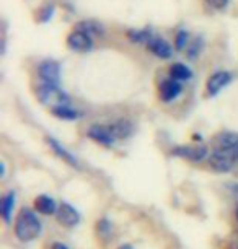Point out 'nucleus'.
I'll use <instances>...</instances> for the list:
<instances>
[{"label":"nucleus","mask_w":238,"mask_h":249,"mask_svg":"<svg viewBox=\"0 0 238 249\" xmlns=\"http://www.w3.org/2000/svg\"><path fill=\"white\" fill-rule=\"evenodd\" d=\"M15 236L23 243L33 241L41 234V230H43V225H41L39 218L36 217V213L33 212L31 209H26L23 207L20 210V213L17 215L15 220Z\"/></svg>","instance_id":"nucleus-1"},{"label":"nucleus","mask_w":238,"mask_h":249,"mask_svg":"<svg viewBox=\"0 0 238 249\" xmlns=\"http://www.w3.org/2000/svg\"><path fill=\"white\" fill-rule=\"evenodd\" d=\"M38 100L43 105L49 106L51 109L69 106V103H71V98L67 96V93L60 90L57 85H49V83H41L38 90Z\"/></svg>","instance_id":"nucleus-2"},{"label":"nucleus","mask_w":238,"mask_h":249,"mask_svg":"<svg viewBox=\"0 0 238 249\" xmlns=\"http://www.w3.org/2000/svg\"><path fill=\"white\" fill-rule=\"evenodd\" d=\"M38 73L43 83L49 85H59L60 82V65L55 60H44L38 67Z\"/></svg>","instance_id":"nucleus-3"},{"label":"nucleus","mask_w":238,"mask_h":249,"mask_svg":"<svg viewBox=\"0 0 238 249\" xmlns=\"http://www.w3.org/2000/svg\"><path fill=\"white\" fill-rule=\"evenodd\" d=\"M233 163H235V158L232 157L230 150H220L219 148L216 153L211 155L209 158V164L219 173H227L232 170Z\"/></svg>","instance_id":"nucleus-4"},{"label":"nucleus","mask_w":238,"mask_h":249,"mask_svg":"<svg viewBox=\"0 0 238 249\" xmlns=\"http://www.w3.org/2000/svg\"><path fill=\"white\" fill-rule=\"evenodd\" d=\"M55 218H57V222L62 225V227L73 228L75 225H78V222H80V213H78L71 204H65L64 202V204H60L57 207Z\"/></svg>","instance_id":"nucleus-5"},{"label":"nucleus","mask_w":238,"mask_h":249,"mask_svg":"<svg viewBox=\"0 0 238 249\" xmlns=\"http://www.w3.org/2000/svg\"><path fill=\"white\" fill-rule=\"evenodd\" d=\"M67 46L72 51H75V53H88V51L93 48V39L87 33L75 30L67 37Z\"/></svg>","instance_id":"nucleus-6"},{"label":"nucleus","mask_w":238,"mask_h":249,"mask_svg":"<svg viewBox=\"0 0 238 249\" xmlns=\"http://www.w3.org/2000/svg\"><path fill=\"white\" fill-rule=\"evenodd\" d=\"M87 135L95 140V142L105 145V147H111V145L116 142V137L113 135V132H111L110 125H92V127L88 129Z\"/></svg>","instance_id":"nucleus-7"},{"label":"nucleus","mask_w":238,"mask_h":249,"mask_svg":"<svg viewBox=\"0 0 238 249\" xmlns=\"http://www.w3.org/2000/svg\"><path fill=\"white\" fill-rule=\"evenodd\" d=\"M175 157H180V158H186L189 160V161H201V160L206 158L207 155V150L206 147H202V145H196V147H176L173 148Z\"/></svg>","instance_id":"nucleus-8"},{"label":"nucleus","mask_w":238,"mask_h":249,"mask_svg":"<svg viewBox=\"0 0 238 249\" xmlns=\"http://www.w3.org/2000/svg\"><path fill=\"white\" fill-rule=\"evenodd\" d=\"M181 93V83L178 80L175 78H168V80H163L160 83V88H158V95H160V100L162 101H173L176 96Z\"/></svg>","instance_id":"nucleus-9"},{"label":"nucleus","mask_w":238,"mask_h":249,"mask_svg":"<svg viewBox=\"0 0 238 249\" xmlns=\"http://www.w3.org/2000/svg\"><path fill=\"white\" fill-rule=\"evenodd\" d=\"M232 80V75L228 72H216L214 75H211V78L207 80V85H206V90H207V95L211 96H216L222 88H225Z\"/></svg>","instance_id":"nucleus-10"},{"label":"nucleus","mask_w":238,"mask_h":249,"mask_svg":"<svg viewBox=\"0 0 238 249\" xmlns=\"http://www.w3.org/2000/svg\"><path fill=\"white\" fill-rule=\"evenodd\" d=\"M147 49L160 59H170L171 54H173V49H171L170 43L163 39V37H152L147 43Z\"/></svg>","instance_id":"nucleus-11"},{"label":"nucleus","mask_w":238,"mask_h":249,"mask_svg":"<svg viewBox=\"0 0 238 249\" xmlns=\"http://www.w3.org/2000/svg\"><path fill=\"white\" fill-rule=\"evenodd\" d=\"M35 210L43 215H53L57 212L55 200L49 196H38L35 199Z\"/></svg>","instance_id":"nucleus-12"},{"label":"nucleus","mask_w":238,"mask_h":249,"mask_svg":"<svg viewBox=\"0 0 238 249\" xmlns=\"http://www.w3.org/2000/svg\"><path fill=\"white\" fill-rule=\"evenodd\" d=\"M46 142L49 143V147L53 148V152H54L55 155H59V157L62 158L65 163H69V164H71V166H73V168H77V166H78V163H77L75 157H73V155H72L71 152H67V150H65V148L62 147V145H60L55 139L46 137Z\"/></svg>","instance_id":"nucleus-13"},{"label":"nucleus","mask_w":238,"mask_h":249,"mask_svg":"<svg viewBox=\"0 0 238 249\" xmlns=\"http://www.w3.org/2000/svg\"><path fill=\"white\" fill-rule=\"evenodd\" d=\"M13 207H15V192L10 191L2 197V200H0V213H2V218L5 223H10Z\"/></svg>","instance_id":"nucleus-14"},{"label":"nucleus","mask_w":238,"mask_h":249,"mask_svg":"<svg viewBox=\"0 0 238 249\" xmlns=\"http://www.w3.org/2000/svg\"><path fill=\"white\" fill-rule=\"evenodd\" d=\"M111 132H113V135L116 137V140L118 139H128L130 134H132V122L128 121V119H119L113 122V124L110 125Z\"/></svg>","instance_id":"nucleus-15"},{"label":"nucleus","mask_w":238,"mask_h":249,"mask_svg":"<svg viewBox=\"0 0 238 249\" xmlns=\"http://www.w3.org/2000/svg\"><path fill=\"white\" fill-rule=\"evenodd\" d=\"M75 30L77 31H82V33H87V35L93 36H101L105 33V28L100 25L98 21H82L75 25Z\"/></svg>","instance_id":"nucleus-16"},{"label":"nucleus","mask_w":238,"mask_h":249,"mask_svg":"<svg viewBox=\"0 0 238 249\" xmlns=\"http://www.w3.org/2000/svg\"><path fill=\"white\" fill-rule=\"evenodd\" d=\"M170 75L171 78L178 80V82H184V80H189L191 75H193V72H191L189 67H186L184 64H173L170 69Z\"/></svg>","instance_id":"nucleus-17"},{"label":"nucleus","mask_w":238,"mask_h":249,"mask_svg":"<svg viewBox=\"0 0 238 249\" xmlns=\"http://www.w3.org/2000/svg\"><path fill=\"white\" fill-rule=\"evenodd\" d=\"M51 112L59 117V119H65V121H73V119H78L80 117V112L72 109L71 106H62V107H54V109H51Z\"/></svg>","instance_id":"nucleus-18"},{"label":"nucleus","mask_w":238,"mask_h":249,"mask_svg":"<svg viewBox=\"0 0 238 249\" xmlns=\"http://www.w3.org/2000/svg\"><path fill=\"white\" fill-rule=\"evenodd\" d=\"M217 143L220 150H232L238 145V135L237 134H220L217 137Z\"/></svg>","instance_id":"nucleus-19"},{"label":"nucleus","mask_w":238,"mask_h":249,"mask_svg":"<svg viewBox=\"0 0 238 249\" xmlns=\"http://www.w3.org/2000/svg\"><path fill=\"white\" fill-rule=\"evenodd\" d=\"M128 37L130 41H134V43L147 44L153 36H152V33L148 30H129L128 31Z\"/></svg>","instance_id":"nucleus-20"},{"label":"nucleus","mask_w":238,"mask_h":249,"mask_svg":"<svg viewBox=\"0 0 238 249\" xmlns=\"http://www.w3.org/2000/svg\"><path fill=\"white\" fill-rule=\"evenodd\" d=\"M111 231H113V227H111V223L106 218H101L100 222L96 223V233L100 234V236L103 238V239L110 238Z\"/></svg>","instance_id":"nucleus-21"},{"label":"nucleus","mask_w":238,"mask_h":249,"mask_svg":"<svg viewBox=\"0 0 238 249\" xmlns=\"http://www.w3.org/2000/svg\"><path fill=\"white\" fill-rule=\"evenodd\" d=\"M188 37H189L188 31H184V30L178 31V35L175 37V48L178 51H183L186 46H188Z\"/></svg>","instance_id":"nucleus-22"},{"label":"nucleus","mask_w":238,"mask_h":249,"mask_svg":"<svg viewBox=\"0 0 238 249\" xmlns=\"http://www.w3.org/2000/svg\"><path fill=\"white\" fill-rule=\"evenodd\" d=\"M53 12H54V7H53V5H48L43 12L39 13V20H41V21H48L49 18L53 17Z\"/></svg>","instance_id":"nucleus-23"},{"label":"nucleus","mask_w":238,"mask_h":249,"mask_svg":"<svg viewBox=\"0 0 238 249\" xmlns=\"http://www.w3.org/2000/svg\"><path fill=\"white\" fill-rule=\"evenodd\" d=\"M206 2L214 8H219V10H222V8H225L228 5V0H206Z\"/></svg>","instance_id":"nucleus-24"},{"label":"nucleus","mask_w":238,"mask_h":249,"mask_svg":"<svg viewBox=\"0 0 238 249\" xmlns=\"http://www.w3.org/2000/svg\"><path fill=\"white\" fill-rule=\"evenodd\" d=\"M201 41H198V43H194L193 46H191V49H189V53H188V55H189V59H196V55L199 54V49H201Z\"/></svg>","instance_id":"nucleus-25"},{"label":"nucleus","mask_w":238,"mask_h":249,"mask_svg":"<svg viewBox=\"0 0 238 249\" xmlns=\"http://www.w3.org/2000/svg\"><path fill=\"white\" fill-rule=\"evenodd\" d=\"M53 249H69L65 244H62V243H54L53 244Z\"/></svg>","instance_id":"nucleus-26"},{"label":"nucleus","mask_w":238,"mask_h":249,"mask_svg":"<svg viewBox=\"0 0 238 249\" xmlns=\"http://www.w3.org/2000/svg\"><path fill=\"white\" fill-rule=\"evenodd\" d=\"M230 152H232V157L235 158V161H238V145H237L235 148H232Z\"/></svg>","instance_id":"nucleus-27"},{"label":"nucleus","mask_w":238,"mask_h":249,"mask_svg":"<svg viewBox=\"0 0 238 249\" xmlns=\"http://www.w3.org/2000/svg\"><path fill=\"white\" fill-rule=\"evenodd\" d=\"M0 170H2V178H5V171H7V168H5V163H0Z\"/></svg>","instance_id":"nucleus-28"},{"label":"nucleus","mask_w":238,"mask_h":249,"mask_svg":"<svg viewBox=\"0 0 238 249\" xmlns=\"http://www.w3.org/2000/svg\"><path fill=\"white\" fill-rule=\"evenodd\" d=\"M118 249H134V248L130 246V244H123V246H119Z\"/></svg>","instance_id":"nucleus-29"},{"label":"nucleus","mask_w":238,"mask_h":249,"mask_svg":"<svg viewBox=\"0 0 238 249\" xmlns=\"http://www.w3.org/2000/svg\"><path fill=\"white\" fill-rule=\"evenodd\" d=\"M237 220H238V210H237Z\"/></svg>","instance_id":"nucleus-30"}]
</instances>
